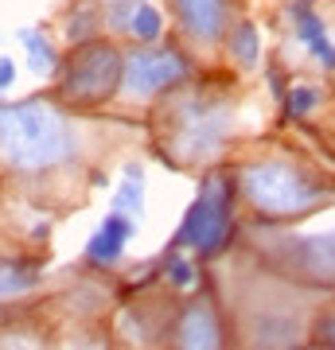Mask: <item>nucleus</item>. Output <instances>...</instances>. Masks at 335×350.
<instances>
[{"label": "nucleus", "mask_w": 335, "mask_h": 350, "mask_svg": "<svg viewBox=\"0 0 335 350\" xmlns=\"http://www.w3.org/2000/svg\"><path fill=\"white\" fill-rule=\"evenodd\" d=\"M234 125L230 101L219 98H191L175 113V133H172V156L179 163H207L223 152L226 137Z\"/></svg>", "instance_id": "obj_5"}, {"label": "nucleus", "mask_w": 335, "mask_h": 350, "mask_svg": "<svg viewBox=\"0 0 335 350\" xmlns=\"http://www.w3.org/2000/svg\"><path fill=\"white\" fill-rule=\"evenodd\" d=\"M16 39H20V47H24V55H27V70H32L36 78H55L59 75L62 55H59V47L51 43V36L43 31V27H20Z\"/></svg>", "instance_id": "obj_12"}, {"label": "nucleus", "mask_w": 335, "mask_h": 350, "mask_svg": "<svg viewBox=\"0 0 335 350\" xmlns=\"http://www.w3.org/2000/svg\"><path fill=\"white\" fill-rule=\"evenodd\" d=\"M106 4H113V0H106Z\"/></svg>", "instance_id": "obj_23"}, {"label": "nucleus", "mask_w": 335, "mask_h": 350, "mask_svg": "<svg viewBox=\"0 0 335 350\" xmlns=\"http://www.w3.org/2000/svg\"><path fill=\"white\" fill-rule=\"evenodd\" d=\"M133 238H137V218H129V214H121V211H110L98 222V230L90 234L86 261L94 265V269H113V265L125 257V250H129Z\"/></svg>", "instance_id": "obj_10"}, {"label": "nucleus", "mask_w": 335, "mask_h": 350, "mask_svg": "<svg viewBox=\"0 0 335 350\" xmlns=\"http://www.w3.org/2000/svg\"><path fill=\"white\" fill-rule=\"evenodd\" d=\"M39 280H43V269L32 257H0V300L27 296Z\"/></svg>", "instance_id": "obj_14"}, {"label": "nucleus", "mask_w": 335, "mask_h": 350, "mask_svg": "<svg viewBox=\"0 0 335 350\" xmlns=\"http://www.w3.org/2000/svg\"><path fill=\"white\" fill-rule=\"evenodd\" d=\"M125 36L133 39V43H160L164 39V12L156 8V4H149V0H137Z\"/></svg>", "instance_id": "obj_17"}, {"label": "nucleus", "mask_w": 335, "mask_h": 350, "mask_svg": "<svg viewBox=\"0 0 335 350\" xmlns=\"http://www.w3.org/2000/svg\"><path fill=\"white\" fill-rule=\"evenodd\" d=\"M191 78V63L179 47H160V43H137L125 51V70H121V94L133 101L160 98L164 90L184 86Z\"/></svg>", "instance_id": "obj_6"}, {"label": "nucleus", "mask_w": 335, "mask_h": 350, "mask_svg": "<svg viewBox=\"0 0 335 350\" xmlns=\"http://www.w3.org/2000/svg\"><path fill=\"white\" fill-rule=\"evenodd\" d=\"M82 133L55 101H0V160L20 175H43L78 160Z\"/></svg>", "instance_id": "obj_1"}, {"label": "nucleus", "mask_w": 335, "mask_h": 350, "mask_svg": "<svg viewBox=\"0 0 335 350\" xmlns=\"http://www.w3.org/2000/svg\"><path fill=\"white\" fill-rule=\"evenodd\" d=\"M16 78H20V66H16L12 55H0V94H8L16 86Z\"/></svg>", "instance_id": "obj_21"}, {"label": "nucleus", "mask_w": 335, "mask_h": 350, "mask_svg": "<svg viewBox=\"0 0 335 350\" xmlns=\"http://www.w3.org/2000/svg\"><path fill=\"white\" fill-rule=\"evenodd\" d=\"M230 234H234V179L211 167L199 179V195L175 230V245L191 250L195 257H214L230 245Z\"/></svg>", "instance_id": "obj_3"}, {"label": "nucleus", "mask_w": 335, "mask_h": 350, "mask_svg": "<svg viewBox=\"0 0 335 350\" xmlns=\"http://www.w3.org/2000/svg\"><path fill=\"white\" fill-rule=\"evenodd\" d=\"M316 338L323 342V350H335V312H323L316 319Z\"/></svg>", "instance_id": "obj_20"}, {"label": "nucleus", "mask_w": 335, "mask_h": 350, "mask_svg": "<svg viewBox=\"0 0 335 350\" xmlns=\"http://www.w3.org/2000/svg\"><path fill=\"white\" fill-rule=\"evenodd\" d=\"M121 70L125 55L110 39H86L75 43V51L66 55V63H59V101L66 105H101L121 90Z\"/></svg>", "instance_id": "obj_4"}, {"label": "nucleus", "mask_w": 335, "mask_h": 350, "mask_svg": "<svg viewBox=\"0 0 335 350\" xmlns=\"http://www.w3.org/2000/svg\"><path fill=\"white\" fill-rule=\"evenodd\" d=\"M285 113L288 117H312V113L323 105V90L312 86V82H293V86L285 90Z\"/></svg>", "instance_id": "obj_18"}, {"label": "nucleus", "mask_w": 335, "mask_h": 350, "mask_svg": "<svg viewBox=\"0 0 335 350\" xmlns=\"http://www.w3.org/2000/svg\"><path fill=\"white\" fill-rule=\"evenodd\" d=\"M175 24L187 43L214 47L230 27V0H172Z\"/></svg>", "instance_id": "obj_8"}, {"label": "nucleus", "mask_w": 335, "mask_h": 350, "mask_svg": "<svg viewBox=\"0 0 335 350\" xmlns=\"http://www.w3.org/2000/svg\"><path fill=\"white\" fill-rule=\"evenodd\" d=\"M175 350H226V327L211 296H191L175 315Z\"/></svg>", "instance_id": "obj_7"}, {"label": "nucleus", "mask_w": 335, "mask_h": 350, "mask_svg": "<svg viewBox=\"0 0 335 350\" xmlns=\"http://www.w3.org/2000/svg\"><path fill=\"white\" fill-rule=\"evenodd\" d=\"M285 250H288L293 269L304 280H312V284H335V230L297 238V241H288Z\"/></svg>", "instance_id": "obj_11"}, {"label": "nucleus", "mask_w": 335, "mask_h": 350, "mask_svg": "<svg viewBox=\"0 0 335 350\" xmlns=\"http://www.w3.org/2000/svg\"><path fill=\"white\" fill-rule=\"evenodd\" d=\"M288 24H293V39L308 51L312 59L335 75V39L327 31L323 12H316V0H288Z\"/></svg>", "instance_id": "obj_9"}, {"label": "nucleus", "mask_w": 335, "mask_h": 350, "mask_svg": "<svg viewBox=\"0 0 335 350\" xmlns=\"http://www.w3.org/2000/svg\"><path fill=\"white\" fill-rule=\"evenodd\" d=\"M62 350H110V347H106V338H98V335H82V338H75V342H66Z\"/></svg>", "instance_id": "obj_22"}, {"label": "nucleus", "mask_w": 335, "mask_h": 350, "mask_svg": "<svg viewBox=\"0 0 335 350\" xmlns=\"http://www.w3.org/2000/svg\"><path fill=\"white\" fill-rule=\"evenodd\" d=\"M249 350H297V323L288 315H261L249 327Z\"/></svg>", "instance_id": "obj_13"}, {"label": "nucleus", "mask_w": 335, "mask_h": 350, "mask_svg": "<svg viewBox=\"0 0 335 350\" xmlns=\"http://www.w3.org/2000/svg\"><path fill=\"white\" fill-rule=\"evenodd\" d=\"M238 191L246 206L265 222H293L320 211L327 202V187L293 160H253L238 172Z\"/></svg>", "instance_id": "obj_2"}, {"label": "nucleus", "mask_w": 335, "mask_h": 350, "mask_svg": "<svg viewBox=\"0 0 335 350\" xmlns=\"http://www.w3.org/2000/svg\"><path fill=\"white\" fill-rule=\"evenodd\" d=\"M226 55L234 59L242 70H253L261 63V27L253 20H238L226 27Z\"/></svg>", "instance_id": "obj_15"}, {"label": "nucleus", "mask_w": 335, "mask_h": 350, "mask_svg": "<svg viewBox=\"0 0 335 350\" xmlns=\"http://www.w3.org/2000/svg\"><path fill=\"white\" fill-rule=\"evenodd\" d=\"M164 280L175 288V292H191L199 284V265L184 253H168L164 257Z\"/></svg>", "instance_id": "obj_19"}, {"label": "nucleus", "mask_w": 335, "mask_h": 350, "mask_svg": "<svg viewBox=\"0 0 335 350\" xmlns=\"http://www.w3.org/2000/svg\"><path fill=\"white\" fill-rule=\"evenodd\" d=\"M113 211L129 214V218H145V163H125L121 187L113 195Z\"/></svg>", "instance_id": "obj_16"}]
</instances>
